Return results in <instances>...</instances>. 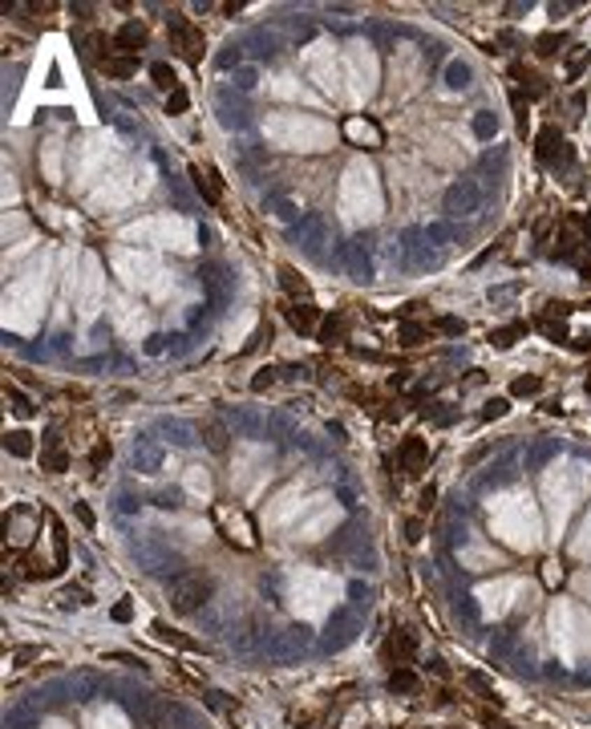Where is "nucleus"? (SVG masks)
Here are the masks:
<instances>
[{"mask_svg": "<svg viewBox=\"0 0 591 729\" xmlns=\"http://www.w3.org/2000/svg\"><path fill=\"white\" fill-rule=\"evenodd\" d=\"M207 600H211V579L207 576H183L178 583H174V592H171V604H174V612H178V616L199 612Z\"/></svg>", "mask_w": 591, "mask_h": 729, "instance_id": "f257e3e1", "label": "nucleus"}, {"mask_svg": "<svg viewBox=\"0 0 591 729\" xmlns=\"http://www.w3.org/2000/svg\"><path fill=\"white\" fill-rule=\"evenodd\" d=\"M171 41L178 45V49H183V57L191 61V65H199V61H203V49H207V41H203V33L194 29L191 20H178V17H174V20H171Z\"/></svg>", "mask_w": 591, "mask_h": 729, "instance_id": "f03ea898", "label": "nucleus"}, {"mask_svg": "<svg viewBox=\"0 0 591 729\" xmlns=\"http://www.w3.org/2000/svg\"><path fill=\"white\" fill-rule=\"evenodd\" d=\"M413 653H418V636L409 632V628H401V624L389 632V640L381 644V660H385V665H393V669H401Z\"/></svg>", "mask_w": 591, "mask_h": 729, "instance_id": "7ed1b4c3", "label": "nucleus"}, {"mask_svg": "<svg viewBox=\"0 0 591 729\" xmlns=\"http://www.w3.org/2000/svg\"><path fill=\"white\" fill-rule=\"evenodd\" d=\"M425 458H429V450H425V438L409 434V438L401 441V450H397L401 474H409V479H421V474H425Z\"/></svg>", "mask_w": 591, "mask_h": 729, "instance_id": "20e7f679", "label": "nucleus"}, {"mask_svg": "<svg viewBox=\"0 0 591 729\" xmlns=\"http://www.w3.org/2000/svg\"><path fill=\"white\" fill-rule=\"evenodd\" d=\"M284 316H287V325L296 328L300 337H308V332H320V325H325L320 308L312 304V300H296V304H284Z\"/></svg>", "mask_w": 591, "mask_h": 729, "instance_id": "39448f33", "label": "nucleus"}, {"mask_svg": "<svg viewBox=\"0 0 591 729\" xmlns=\"http://www.w3.org/2000/svg\"><path fill=\"white\" fill-rule=\"evenodd\" d=\"M146 41H150L146 20H126V24L114 33V53H122V57H134L138 49H146Z\"/></svg>", "mask_w": 591, "mask_h": 729, "instance_id": "423d86ee", "label": "nucleus"}, {"mask_svg": "<svg viewBox=\"0 0 591 729\" xmlns=\"http://www.w3.org/2000/svg\"><path fill=\"white\" fill-rule=\"evenodd\" d=\"M559 146H563L559 126H543V130L534 134V158H539V162H555V158H559Z\"/></svg>", "mask_w": 591, "mask_h": 729, "instance_id": "0eeeda50", "label": "nucleus"}, {"mask_svg": "<svg viewBox=\"0 0 591 729\" xmlns=\"http://www.w3.org/2000/svg\"><path fill=\"white\" fill-rule=\"evenodd\" d=\"M191 178L194 187H199V194L207 199V203H219L223 199V183H219V174L207 171V167H191Z\"/></svg>", "mask_w": 591, "mask_h": 729, "instance_id": "6e6552de", "label": "nucleus"}, {"mask_svg": "<svg viewBox=\"0 0 591 729\" xmlns=\"http://www.w3.org/2000/svg\"><path fill=\"white\" fill-rule=\"evenodd\" d=\"M49 531H53V567H57V576L69 567V539H65V527H61L57 515H49Z\"/></svg>", "mask_w": 591, "mask_h": 729, "instance_id": "1a4fd4ad", "label": "nucleus"}, {"mask_svg": "<svg viewBox=\"0 0 591 729\" xmlns=\"http://www.w3.org/2000/svg\"><path fill=\"white\" fill-rule=\"evenodd\" d=\"M511 77H515L518 85H522V97H543V94H547L543 77H539V73H531L527 65H511Z\"/></svg>", "mask_w": 591, "mask_h": 729, "instance_id": "9d476101", "label": "nucleus"}, {"mask_svg": "<svg viewBox=\"0 0 591 729\" xmlns=\"http://www.w3.org/2000/svg\"><path fill=\"white\" fill-rule=\"evenodd\" d=\"M150 632L162 640V644H174V649H187V653H199V644H194L191 636H183V632H174L171 624H162V620H154L150 624Z\"/></svg>", "mask_w": 591, "mask_h": 729, "instance_id": "9b49d317", "label": "nucleus"}, {"mask_svg": "<svg viewBox=\"0 0 591 729\" xmlns=\"http://www.w3.org/2000/svg\"><path fill=\"white\" fill-rule=\"evenodd\" d=\"M588 248V239H579L571 227H563L559 231V248H555V260H575L579 251Z\"/></svg>", "mask_w": 591, "mask_h": 729, "instance_id": "f8f14e48", "label": "nucleus"}, {"mask_svg": "<svg viewBox=\"0 0 591 729\" xmlns=\"http://www.w3.org/2000/svg\"><path fill=\"white\" fill-rule=\"evenodd\" d=\"M4 450L17 454V458H29V454H33V434H29V430H8V434H4Z\"/></svg>", "mask_w": 591, "mask_h": 729, "instance_id": "ddd939ff", "label": "nucleus"}, {"mask_svg": "<svg viewBox=\"0 0 591 729\" xmlns=\"http://www.w3.org/2000/svg\"><path fill=\"white\" fill-rule=\"evenodd\" d=\"M280 284H284V292L287 296H296V300H312V296H308V284H304V276H300V271L296 268H280Z\"/></svg>", "mask_w": 591, "mask_h": 729, "instance_id": "4468645a", "label": "nucleus"}, {"mask_svg": "<svg viewBox=\"0 0 591 729\" xmlns=\"http://www.w3.org/2000/svg\"><path fill=\"white\" fill-rule=\"evenodd\" d=\"M397 341L401 345H425L429 341V325H418V320H401V328H397Z\"/></svg>", "mask_w": 591, "mask_h": 729, "instance_id": "2eb2a0df", "label": "nucleus"}, {"mask_svg": "<svg viewBox=\"0 0 591 729\" xmlns=\"http://www.w3.org/2000/svg\"><path fill=\"white\" fill-rule=\"evenodd\" d=\"M101 73H106V77H118V81H126V77L138 73V57H110L106 65H101Z\"/></svg>", "mask_w": 591, "mask_h": 729, "instance_id": "dca6fc26", "label": "nucleus"}, {"mask_svg": "<svg viewBox=\"0 0 591 729\" xmlns=\"http://www.w3.org/2000/svg\"><path fill=\"white\" fill-rule=\"evenodd\" d=\"M41 466H45L49 474H65V470H69V454H65L61 446H45V454H41Z\"/></svg>", "mask_w": 591, "mask_h": 729, "instance_id": "f3484780", "label": "nucleus"}, {"mask_svg": "<svg viewBox=\"0 0 591 729\" xmlns=\"http://www.w3.org/2000/svg\"><path fill=\"white\" fill-rule=\"evenodd\" d=\"M150 77H154V85H158V90H166V94H174V90H178V77H174V69L166 65V61H154V65H150Z\"/></svg>", "mask_w": 591, "mask_h": 729, "instance_id": "a211bd4d", "label": "nucleus"}, {"mask_svg": "<svg viewBox=\"0 0 591 729\" xmlns=\"http://www.w3.org/2000/svg\"><path fill=\"white\" fill-rule=\"evenodd\" d=\"M522 332H527V325H506V328H494V332H490V345L494 348H511L518 341V337H522Z\"/></svg>", "mask_w": 591, "mask_h": 729, "instance_id": "6ab92c4d", "label": "nucleus"}, {"mask_svg": "<svg viewBox=\"0 0 591 729\" xmlns=\"http://www.w3.org/2000/svg\"><path fill=\"white\" fill-rule=\"evenodd\" d=\"M539 389H543V377L527 373V377H515V381H511V397H534Z\"/></svg>", "mask_w": 591, "mask_h": 729, "instance_id": "aec40b11", "label": "nucleus"}, {"mask_svg": "<svg viewBox=\"0 0 591 729\" xmlns=\"http://www.w3.org/2000/svg\"><path fill=\"white\" fill-rule=\"evenodd\" d=\"M511 106H515V130H518V138H531V122H527V97H522V94H511Z\"/></svg>", "mask_w": 591, "mask_h": 729, "instance_id": "412c9836", "label": "nucleus"}, {"mask_svg": "<svg viewBox=\"0 0 591 729\" xmlns=\"http://www.w3.org/2000/svg\"><path fill=\"white\" fill-rule=\"evenodd\" d=\"M563 45H567V33H543V37L534 41V53L539 57H551L555 49H563Z\"/></svg>", "mask_w": 591, "mask_h": 729, "instance_id": "4be33fe9", "label": "nucleus"}, {"mask_svg": "<svg viewBox=\"0 0 591 729\" xmlns=\"http://www.w3.org/2000/svg\"><path fill=\"white\" fill-rule=\"evenodd\" d=\"M341 312H332V316H325V325H320V332H316V337H320V345H336V341H341Z\"/></svg>", "mask_w": 591, "mask_h": 729, "instance_id": "5701e85b", "label": "nucleus"}, {"mask_svg": "<svg viewBox=\"0 0 591 729\" xmlns=\"http://www.w3.org/2000/svg\"><path fill=\"white\" fill-rule=\"evenodd\" d=\"M389 689H393V693H413V689H418V677H413L409 669H393V672H389Z\"/></svg>", "mask_w": 591, "mask_h": 729, "instance_id": "b1692460", "label": "nucleus"}, {"mask_svg": "<svg viewBox=\"0 0 591 729\" xmlns=\"http://www.w3.org/2000/svg\"><path fill=\"white\" fill-rule=\"evenodd\" d=\"M506 409H511V402H506V397H490V402H486V409H482V422H494V418H502Z\"/></svg>", "mask_w": 591, "mask_h": 729, "instance_id": "393cba45", "label": "nucleus"}, {"mask_svg": "<svg viewBox=\"0 0 591 729\" xmlns=\"http://www.w3.org/2000/svg\"><path fill=\"white\" fill-rule=\"evenodd\" d=\"M539 328H543V332L551 337L555 345H567V328L559 325V320H539Z\"/></svg>", "mask_w": 591, "mask_h": 729, "instance_id": "a878e982", "label": "nucleus"}, {"mask_svg": "<svg viewBox=\"0 0 591 729\" xmlns=\"http://www.w3.org/2000/svg\"><path fill=\"white\" fill-rule=\"evenodd\" d=\"M191 106V97H187V90H174L171 97H166V114H183Z\"/></svg>", "mask_w": 591, "mask_h": 729, "instance_id": "bb28decb", "label": "nucleus"}, {"mask_svg": "<svg viewBox=\"0 0 591 729\" xmlns=\"http://www.w3.org/2000/svg\"><path fill=\"white\" fill-rule=\"evenodd\" d=\"M478 721L486 729H518V726H511V721H502L498 713H490V709H478Z\"/></svg>", "mask_w": 591, "mask_h": 729, "instance_id": "cd10ccee", "label": "nucleus"}, {"mask_svg": "<svg viewBox=\"0 0 591 729\" xmlns=\"http://www.w3.org/2000/svg\"><path fill=\"white\" fill-rule=\"evenodd\" d=\"M583 69H588V49H575L571 61H567V77H579Z\"/></svg>", "mask_w": 591, "mask_h": 729, "instance_id": "c85d7f7f", "label": "nucleus"}, {"mask_svg": "<svg viewBox=\"0 0 591 729\" xmlns=\"http://www.w3.org/2000/svg\"><path fill=\"white\" fill-rule=\"evenodd\" d=\"M4 393H8V402H13V409H20V413H33V409H37V405H29V397H24V393H17L13 385H4Z\"/></svg>", "mask_w": 591, "mask_h": 729, "instance_id": "c756f323", "label": "nucleus"}, {"mask_svg": "<svg viewBox=\"0 0 591 729\" xmlns=\"http://www.w3.org/2000/svg\"><path fill=\"white\" fill-rule=\"evenodd\" d=\"M276 373H280V369H276V364H264V369H259V373H255V381H251V389H267V385L276 381Z\"/></svg>", "mask_w": 591, "mask_h": 729, "instance_id": "7c9ffc66", "label": "nucleus"}, {"mask_svg": "<svg viewBox=\"0 0 591 729\" xmlns=\"http://www.w3.org/2000/svg\"><path fill=\"white\" fill-rule=\"evenodd\" d=\"M438 332H450V337H462V332H466V325H462L458 316H441V320H438Z\"/></svg>", "mask_w": 591, "mask_h": 729, "instance_id": "2f4dec72", "label": "nucleus"}, {"mask_svg": "<svg viewBox=\"0 0 591 729\" xmlns=\"http://www.w3.org/2000/svg\"><path fill=\"white\" fill-rule=\"evenodd\" d=\"M106 458H110V441L101 438V441H97V446H94V454H90V462H94V466H106Z\"/></svg>", "mask_w": 591, "mask_h": 729, "instance_id": "473e14b6", "label": "nucleus"}, {"mask_svg": "<svg viewBox=\"0 0 591 729\" xmlns=\"http://www.w3.org/2000/svg\"><path fill=\"white\" fill-rule=\"evenodd\" d=\"M405 539H409V543L421 539V518H405Z\"/></svg>", "mask_w": 591, "mask_h": 729, "instance_id": "72a5a7b5", "label": "nucleus"}, {"mask_svg": "<svg viewBox=\"0 0 591 729\" xmlns=\"http://www.w3.org/2000/svg\"><path fill=\"white\" fill-rule=\"evenodd\" d=\"M37 653H41V649H33V644H29V649H17V653H13V660H17V665H24V660H33Z\"/></svg>", "mask_w": 591, "mask_h": 729, "instance_id": "f704fd0d", "label": "nucleus"}, {"mask_svg": "<svg viewBox=\"0 0 591 729\" xmlns=\"http://www.w3.org/2000/svg\"><path fill=\"white\" fill-rule=\"evenodd\" d=\"M450 701H454V693L446 689V685H441V689H434V705H450Z\"/></svg>", "mask_w": 591, "mask_h": 729, "instance_id": "c9c22d12", "label": "nucleus"}, {"mask_svg": "<svg viewBox=\"0 0 591 729\" xmlns=\"http://www.w3.org/2000/svg\"><path fill=\"white\" fill-rule=\"evenodd\" d=\"M77 518H81V523H85V527H94V511H90V507H85V502H77Z\"/></svg>", "mask_w": 591, "mask_h": 729, "instance_id": "e433bc0d", "label": "nucleus"}, {"mask_svg": "<svg viewBox=\"0 0 591 729\" xmlns=\"http://www.w3.org/2000/svg\"><path fill=\"white\" fill-rule=\"evenodd\" d=\"M434 499H438V490H434V486H425V495H421V511H429V507H434Z\"/></svg>", "mask_w": 591, "mask_h": 729, "instance_id": "4c0bfd02", "label": "nucleus"}, {"mask_svg": "<svg viewBox=\"0 0 591 729\" xmlns=\"http://www.w3.org/2000/svg\"><path fill=\"white\" fill-rule=\"evenodd\" d=\"M130 616H134L130 604H118V608H114V620H130Z\"/></svg>", "mask_w": 591, "mask_h": 729, "instance_id": "58836bf2", "label": "nucleus"}, {"mask_svg": "<svg viewBox=\"0 0 591 729\" xmlns=\"http://www.w3.org/2000/svg\"><path fill=\"white\" fill-rule=\"evenodd\" d=\"M429 669L438 672V677H446V672H450V669H446V660H438V656H434V660H429Z\"/></svg>", "mask_w": 591, "mask_h": 729, "instance_id": "ea45409f", "label": "nucleus"}, {"mask_svg": "<svg viewBox=\"0 0 591 729\" xmlns=\"http://www.w3.org/2000/svg\"><path fill=\"white\" fill-rule=\"evenodd\" d=\"M575 348H579V353H591V337H579V341H571Z\"/></svg>", "mask_w": 591, "mask_h": 729, "instance_id": "a19ab883", "label": "nucleus"}, {"mask_svg": "<svg viewBox=\"0 0 591 729\" xmlns=\"http://www.w3.org/2000/svg\"><path fill=\"white\" fill-rule=\"evenodd\" d=\"M583 239H588V248H591V211L583 215Z\"/></svg>", "mask_w": 591, "mask_h": 729, "instance_id": "79ce46f5", "label": "nucleus"}, {"mask_svg": "<svg viewBox=\"0 0 591 729\" xmlns=\"http://www.w3.org/2000/svg\"><path fill=\"white\" fill-rule=\"evenodd\" d=\"M583 389H588V397H591V369H588V381H583Z\"/></svg>", "mask_w": 591, "mask_h": 729, "instance_id": "37998d69", "label": "nucleus"}]
</instances>
